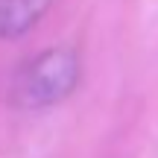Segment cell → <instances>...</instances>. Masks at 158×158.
<instances>
[{
	"label": "cell",
	"mask_w": 158,
	"mask_h": 158,
	"mask_svg": "<svg viewBox=\"0 0 158 158\" xmlns=\"http://www.w3.org/2000/svg\"><path fill=\"white\" fill-rule=\"evenodd\" d=\"M82 56L73 47H50L32 56L12 79V102L18 108H50L79 88Z\"/></svg>",
	"instance_id": "cell-1"
},
{
	"label": "cell",
	"mask_w": 158,
	"mask_h": 158,
	"mask_svg": "<svg viewBox=\"0 0 158 158\" xmlns=\"http://www.w3.org/2000/svg\"><path fill=\"white\" fill-rule=\"evenodd\" d=\"M44 0H0V38H21L38 23Z\"/></svg>",
	"instance_id": "cell-2"
}]
</instances>
